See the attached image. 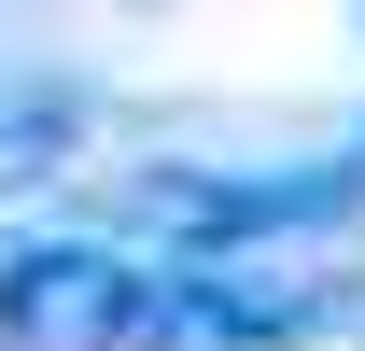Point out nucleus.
<instances>
[{"instance_id":"f257e3e1","label":"nucleus","mask_w":365,"mask_h":351,"mask_svg":"<svg viewBox=\"0 0 365 351\" xmlns=\"http://www.w3.org/2000/svg\"><path fill=\"white\" fill-rule=\"evenodd\" d=\"M0 351H182V281L140 239H14Z\"/></svg>"},{"instance_id":"7ed1b4c3","label":"nucleus","mask_w":365,"mask_h":351,"mask_svg":"<svg viewBox=\"0 0 365 351\" xmlns=\"http://www.w3.org/2000/svg\"><path fill=\"white\" fill-rule=\"evenodd\" d=\"M71 141H85V98H71V85L0 98V197H14V183H56V169H71Z\"/></svg>"},{"instance_id":"f03ea898","label":"nucleus","mask_w":365,"mask_h":351,"mask_svg":"<svg viewBox=\"0 0 365 351\" xmlns=\"http://www.w3.org/2000/svg\"><path fill=\"white\" fill-rule=\"evenodd\" d=\"M113 211L140 239H169L182 267H225V253H281V239L351 225L365 211V155H309V169H140Z\"/></svg>"}]
</instances>
